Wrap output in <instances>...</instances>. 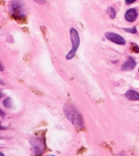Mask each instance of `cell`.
<instances>
[{
    "mask_svg": "<svg viewBox=\"0 0 139 156\" xmlns=\"http://www.w3.org/2000/svg\"><path fill=\"white\" fill-rule=\"evenodd\" d=\"M0 156H4V154H3L2 152H1V154H0Z\"/></svg>",
    "mask_w": 139,
    "mask_h": 156,
    "instance_id": "17",
    "label": "cell"
},
{
    "mask_svg": "<svg viewBox=\"0 0 139 156\" xmlns=\"http://www.w3.org/2000/svg\"><path fill=\"white\" fill-rule=\"evenodd\" d=\"M136 65V62L132 57H129L122 65L121 69L123 71H130L133 69Z\"/></svg>",
    "mask_w": 139,
    "mask_h": 156,
    "instance_id": "6",
    "label": "cell"
},
{
    "mask_svg": "<svg viewBox=\"0 0 139 156\" xmlns=\"http://www.w3.org/2000/svg\"><path fill=\"white\" fill-rule=\"evenodd\" d=\"M0 112H1V117L4 116L5 113H4V112H2V110L1 109V110H0Z\"/></svg>",
    "mask_w": 139,
    "mask_h": 156,
    "instance_id": "15",
    "label": "cell"
},
{
    "mask_svg": "<svg viewBox=\"0 0 139 156\" xmlns=\"http://www.w3.org/2000/svg\"><path fill=\"white\" fill-rule=\"evenodd\" d=\"M51 156H55V155H51Z\"/></svg>",
    "mask_w": 139,
    "mask_h": 156,
    "instance_id": "19",
    "label": "cell"
},
{
    "mask_svg": "<svg viewBox=\"0 0 139 156\" xmlns=\"http://www.w3.org/2000/svg\"><path fill=\"white\" fill-rule=\"evenodd\" d=\"M63 111L66 118L76 127H84V120L81 113L77 108L72 104H66L63 107Z\"/></svg>",
    "mask_w": 139,
    "mask_h": 156,
    "instance_id": "2",
    "label": "cell"
},
{
    "mask_svg": "<svg viewBox=\"0 0 139 156\" xmlns=\"http://www.w3.org/2000/svg\"><path fill=\"white\" fill-rule=\"evenodd\" d=\"M138 72H139V68H138Z\"/></svg>",
    "mask_w": 139,
    "mask_h": 156,
    "instance_id": "20",
    "label": "cell"
},
{
    "mask_svg": "<svg viewBox=\"0 0 139 156\" xmlns=\"http://www.w3.org/2000/svg\"><path fill=\"white\" fill-rule=\"evenodd\" d=\"M123 29L125 31L132 34H135L137 32V29L135 27H133L132 28H123Z\"/></svg>",
    "mask_w": 139,
    "mask_h": 156,
    "instance_id": "12",
    "label": "cell"
},
{
    "mask_svg": "<svg viewBox=\"0 0 139 156\" xmlns=\"http://www.w3.org/2000/svg\"><path fill=\"white\" fill-rule=\"evenodd\" d=\"M30 143L34 147L36 155H41L45 148V143L43 140L41 138L34 137L31 139Z\"/></svg>",
    "mask_w": 139,
    "mask_h": 156,
    "instance_id": "4",
    "label": "cell"
},
{
    "mask_svg": "<svg viewBox=\"0 0 139 156\" xmlns=\"http://www.w3.org/2000/svg\"><path fill=\"white\" fill-rule=\"evenodd\" d=\"M136 0H126V3L127 4H130L133 3L134 2H135Z\"/></svg>",
    "mask_w": 139,
    "mask_h": 156,
    "instance_id": "14",
    "label": "cell"
},
{
    "mask_svg": "<svg viewBox=\"0 0 139 156\" xmlns=\"http://www.w3.org/2000/svg\"><path fill=\"white\" fill-rule=\"evenodd\" d=\"M9 9L16 21L18 22H24L27 12L26 7L22 1L12 0L9 2Z\"/></svg>",
    "mask_w": 139,
    "mask_h": 156,
    "instance_id": "1",
    "label": "cell"
},
{
    "mask_svg": "<svg viewBox=\"0 0 139 156\" xmlns=\"http://www.w3.org/2000/svg\"><path fill=\"white\" fill-rule=\"evenodd\" d=\"M130 49L132 52H135V53H139V47L137 44L135 43H132Z\"/></svg>",
    "mask_w": 139,
    "mask_h": 156,
    "instance_id": "11",
    "label": "cell"
},
{
    "mask_svg": "<svg viewBox=\"0 0 139 156\" xmlns=\"http://www.w3.org/2000/svg\"><path fill=\"white\" fill-rule=\"evenodd\" d=\"M2 104L4 106L7 108H10L12 107V100L10 98H7L6 99H5L3 101Z\"/></svg>",
    "mask_w": 139,
    "mask_h": 156,
    "instance_id": "9",
    "label": "cell"
},
{
    "mask_svg": "<svg viewBox=\"0 0 139 156\" xmlns=\"http://www.w3.org/2000/svg\"><path fill=\"white\" fill-rule=\"evenodd\" d=\"M2 69H2V63H1V70L2 71Z\"/></svg>",
    "mask_w": 139,
    "mask_h": 156,
    "instance_id": "16",
    "label": "cell"
},
{
    "mask_svg": "<svg viewBox=\"0 0 139 156\" xmlns=\"http://www.w3.org/2000/svg\"><path fill=\"white\" fill-rule=\"evenodd\" d=\"M70 32L71 41L72 43V48L66 56V58L67 60H70L74 57L80 43L79 36L77 30L74 28L71 27L70 29Z\"/></svg>",
    "mask_w": 139,
    "mask_h": 156,
    "instance_id": "3",
    "label": "cell"
},
{
    "mask_svg": "<svg viewBox=\"0 0 139 156\" xmlns=\"http://www.w3.org/2000/svg\"><path fill=\"white\" fill-rule=\"evenodd\" d=\"M107 12L111 18H114L115 17L116 12H115V9L113 7H109L107 9Z\"/></svg>",
    "mask_w": 139,
    "mask_h": 156,
    "instance_id": "10",
    "label": "cell"
},
{
    "mask_svg": "<svg viewBox=\"0 0 139 156\" xmlns=\"http://www.w3.org/2000/svg\"><path fill=\"white\" fill-rule=\"evenodd\" d=\"M126 97L130 101H139V93L133 90H129L125 93Z\"/></svg>",
    "mask_w": 139,
    "mask_h": 156,
    "instance_id": "8",
    "label": "cell"
},
{
    "mask_svg": "<svg viewBox=\"0 0 139 156\" xmlns=\"http://www.w3.org/2000/svg\"><path fill=\"white\" fill-rule=\"evenodd\" d=\"M105 37L109 40L117 44H125L126 41L123 37L118 34L114 32H106L105 34Z\"/></svg>",
    "mask_w": 139,
    "mask_h": 156,
    "instance_id": "5",
    "label": "cell"
},
{
    "mask_svg": "<svg viewBox=\"0 0 139 156\" xmlns=\"http://www.w3.org/2000/svg\"><path fill=\"white\" fill-rule=\"evenodd\" d=\"M138 16V13L135 9H130L127 10L125 13V19L129 22H134Z\"/></svg>",
    "mask_w": 139,
    "mask_h": 156,
    "instance_id": "7",
    "label": "cell"
},
{
    "mask_svg": "<svg viewBox=\"0 0 139 156\" xmlns=\"http://www.w3.org/2000/svg\"><path fill=\"white\" fill-rule=\"evenodd\" d=\"M119 156H127L126 155H123V154H121V155H119Z\"/></svg>",
    "mask_w": 139,
    "mask_h": 156,
    "instance_id": "18",
    "label": "cell"
},
{
    "mask_svg": "<svg viewBox=\"0 0 139 156\" xmlns=\"http://www.w3.org/2000/svg\"><path fill=\"white\" fill-rule=\"evenodd\" d=\"M33 1H34L35 2L40 4H44L46 2V0H33Z\"/></svg>",
    "mask_w": 139,
    "mask_h": 156,
    "instance_id": "13",
    "label": "cell"
}]
</instances>
